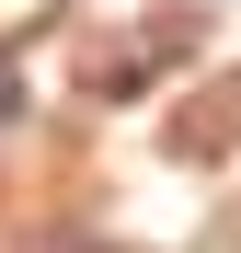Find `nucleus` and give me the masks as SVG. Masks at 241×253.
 <instances>
[{
	"label": "nucleus",
	"mask_w": 241,
	"mask_h": 253,
	"mask_svg": "<svg viewBox=\"0 0 241 253\" xmlns=\"http://www.w3.org/2000/svg\"><path fill=\"white\" fill-rule=\"evenodd\" d=\"M92 253H103V242H92Z\"/></svg>",
	"instance_id": "1"
}]
</instances>
